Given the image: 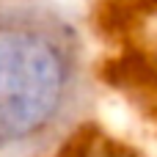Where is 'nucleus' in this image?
Masks as SVG:
<instances>
[{
  "mask_svg": "<svg viewBox=\"0 0 157 157\" xmlns=\"http://www.w3.org/2000/svg\"><path fill=\"white\" fill-rule=\"evenodd\" d=\"M91 102L86 47L50 0H0V157H44Z\"/></svg>",
  "mask_w": 157,
  "mask_h": 157,
  "instance_id": "nucleus-1",
  "label": "nucleus"
},
{
  "mask_svg": "<svg viewBox=\"0 0 157 157\" xmlns=\"http://www.w3.org/2000/svg\"><path fill=\"white\" fill-rule=\"evenodd\" d=\"M116 30L130 47L127 63L157 88V0H127L116 6Z\"/></svg>",
  "mask_w": 157,
  "mask_h": 157,
  "instance_id": "nucleus-2",
  "label": "nucleus"
},
{
  "mask_svg": "<svg viewBox=\"0 0 157 157\" xmlns=\"http://www.w3.org/2000/svg\"><path fill=\"white\" fill-rule=\"evenodd\" d=\"M61 157H132L127 149H119L116 144L105 141L102 135H75L72 146L66 144Z\"/></svg>",
  "mask_w": 157,
  "mask_h": 157,
  "instance_id": "nucleus-3",
  "label": "nucleus"
}]
</instances>
